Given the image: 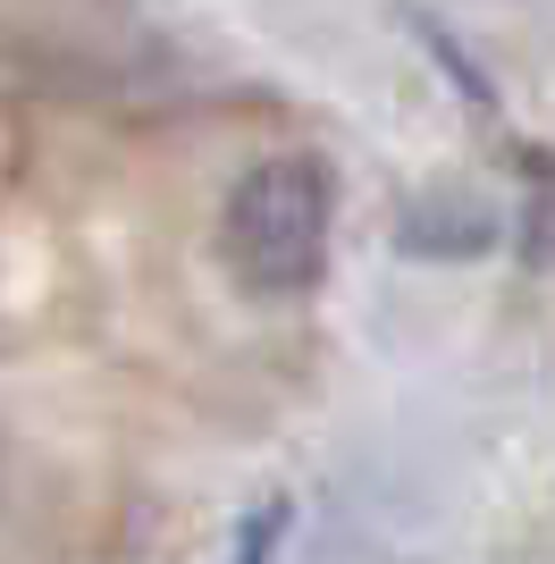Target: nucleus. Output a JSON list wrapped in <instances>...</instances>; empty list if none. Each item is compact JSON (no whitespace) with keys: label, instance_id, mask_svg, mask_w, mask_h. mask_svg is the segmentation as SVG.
Wrapping results in <instances>:
<instances>
[{"label":"nucleus","instance_id":"nucleus-1","mask_svg":"<svg viewBox=\"0 0 555 564\" xmlns=\"http://www.w3.org/2000/svg\"><path fill=\"white\" fill-rule=\"evenodd\" d=\"M328 236H337V186H328V169L312 152L253 161L219 203V261L261 304H286V295L320 286Z\"/></svg>","mask_w":555,"mask_h":564},{"label":"nucleus","instance_id":"nucleus-2","mask_svg":"<svg viewBox=\"0 0 555 564\" xmlns=\"http://www.w3.org/2000/svg\"><path fill=\"white\" fill-rule=\"evenodd\" d=\"M0 506H9V447H0Z\"/></svg>","mask_w":555,"mask_h":564}]
</instances>
